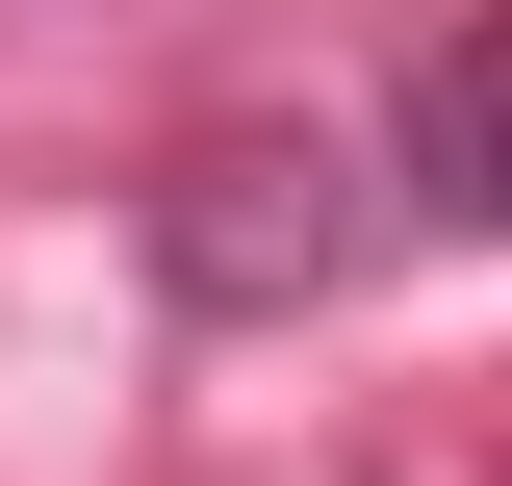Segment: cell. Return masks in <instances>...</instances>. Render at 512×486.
Returning <instances> with one entry per match:
<instances>
[{"label": "cell", "mask_w": 512, "mask_h": 486, "mask_svg": "<svg viewBox=\"0 0 512 486\" xmlns=\"http://www.w3.org/2000/svg\"><path fill=\"white\" fill-rule=\"evenodd\" d=\"M128 256H154L180 333H308V307H359L410 231H384V180L333 128H180V154L128 180Z\"/></svg>", "instance_id": "obj_1"}, {"label": "cell", "mask_w": 512, "mask_h": 486, "mask_svg": "<svg viewBox=\"0 0 512 486\" xmlns=\"http://www.w3.org/2000/svg\"><path fill=\"white\" fill-rule=\"evenodd\" d=\"M384 231L410 256H487L512 231V52L487 26H410V77H384Z\"/></svg>", "instance_id": "obj_2"}]
</instances>
